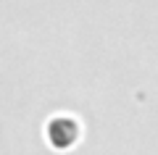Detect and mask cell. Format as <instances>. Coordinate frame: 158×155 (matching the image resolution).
I'll return each instance as SVG.
<instances>
[{
    "instance_id": "obj_1",
    "label": "cell",
    "mask_w": 158,
    "mask_h": 155,
    "mask_svg": "<svg viewBox=\"0 0 158 155\" xmlns=\"http://www.w3.org/2000/svg\"><path fill=\"white\" fill-rule=\"evenodd\" d=\"M45 132H48V139H50L53 147L66 150L69 145H74L79 139V121L71 118V116H66V113H61V116H53L48 121Z\"/></svg>"
}]
</instances>
